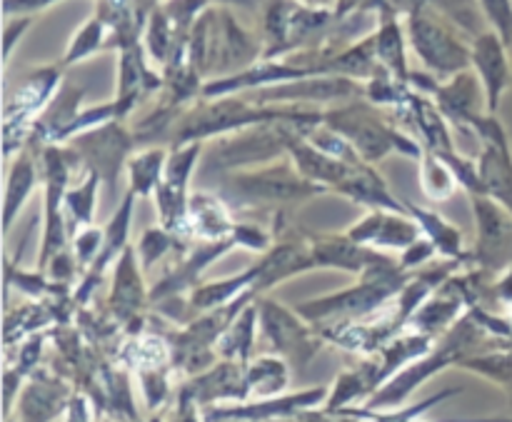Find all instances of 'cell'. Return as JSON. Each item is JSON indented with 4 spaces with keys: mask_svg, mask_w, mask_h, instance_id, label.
Masks as SVG:
<instances>
[{
    "mask_svg": "<svg viewBox=\"0 0 512 422\" xmlns=\"http://www.w3.org/2000/svg\"><path fill=\"white\" fill-rule=\"evenodd\" d=\"M103 238H105V230L93 228H80V233L75 235V263L83 265V268H90L95 263V258L100 255V248H103Z\"/></svg>",
    "mask_w": 512,
    "mask_h": 422,
    "instance_id": "cell-40",
    "label": "cell"
},
{
    "mask_svg": "<svg viewBox=\"0 0 512 422\" xmlns=\"http://www.w3.org/2000/svg\"><path fill=\"white\" fill-rule=\"evenodd\" d=\"M148 422H160V418H150Z\"/></svg>",
    "mask_w": 512,
    "mask_h": 422,
    "instance_id": "cell-50",
    "label": "cell"
},
{
    "mask_svg": "<svg viewBox=\"0 0 512 422\" xmlns=\"http://www.w3.org/2000/svg\"><path fill=\"white\" fill-rule=\"evenodd\" d=\"M438 100H440V113L448 115L453 123L473 125L475 118H480L478 88H475V80L470 78L455 80L450 88L438 90Z\"/></svg>",
    "mask_w": 512,
    "mask_h": 422,
    "instance_id": "cell-34",
    "label": "cell"
},
{
    "mask_svg": "<svg viewBox=\"0 0 512 422\" xmlns=\"http://www.w3.org/2000/svg\"><path fill=\"white\" fill-rule=\"evenodd\" d=\"M100 38H103V23H100V20H90V23L85 25L78 35H75L65 63H73V60H80V58H85V55L93 53V50L100 45Z\"/></svg>",
    "mask_w": 512,
    "mask_h": 422,
    "instance_id": "cell-42",
    "label": "cell"
},
{
    "mask_svg": "<svg viewBox=\"0 0 512 422\" xmlns=\"http://www.w3.org/2000/svg\"><path fill=\"white\" fill-rule=\"evenodd\" d=\"M275 422H360L355 418L350 410H315V408H308V410H300V413L290 415V418H283V420H275Z\"/></svg>",
    "mask_w": 512,
    "mask_h": 422,
    "instance_id": "cell-44",
    "label": "cell"
},
{
    "mask_svg": "<svg viewBox=\"0 0 512 422\" xmlns=\"http://www.w3.org/2000/svg\"><path fill=\"white\" fill-rule=\"evenodd\" d=\"M435 253H438V248H435L433 240L430 238L415 240V243L410 245V248H405L403 255H400V268H403L405 273H410V270H415V268H420V265L428 263Z\"/></svg>",
    "mask_w": 512,
    "mask_h": 422,
    "instance_id": "cell-43",
    "label": "cell"
},
{
    "mask_svg": "<svg viewBox=\"0 0 512 422\" xmlns=\"http://www.w3.org/2000/svg\"><path fill=\"white\" fill-rule=\"evenodd\" d=\"M460 368L478 373L483 378L493 380V383L512 388V350H498V353L473 355V358L460 360Z\"/></svg>",
    "mask_w": 512,
    "mask_h": 422,
    "instance_id": "cell-36",
    "label": "cell"
},
{
    "mask_svg": "<svg viewBox=\"0 0 512 422\" xmlns=\"http://www.w3.org/2000/svg\"><path fill=\"white\" fill-rule=\"evenodd\" d=\"M168 158H170V150L165 148H148L130 155L128 160L130 193L140 195V198H150V195H155V188H158V183L165 175Z\"/></svg>",
    "mask_w": 512,
    "mask_h": 422,
    "instance_id": "cell-30",
    "label": "cell"
},
{
    "mask_svg": "<svg viewBox=\"0 0 512 422\" xmlns=\"http://www.w3.org/2000/svg\"><path fill=\"white\" fill-rule=\"evenodd\" d=\"M470 200H473V213L478 220V253L485 263H490L512 238V213L495 203L490 195L478 193L470 195Z\"/></svg>",
    "mask_w": 512,
    "mask_h": 422,
    "instance_id": "cell-20",
    "label": "cell"
},
{
    "mask_svg": "<svg viewBox=\"0 0 512 422\" xmlns=\"http://www.w3.org/2000/svg\"><path fill=\"white\" fill-rule=\"evenodd\" d=\"M420 185H423L425 198L433 200V203H443L455 193L460 183L450 165L443 160V155L438 150L425 148L423 158H420Z\"/></svg>",
    "mask_w": 512,
    "mask_h": 422,
    "instance_id": "cell-33",
    "label": "cell"
},
{
    "mask_svg": "<svg viewBox=\"0 0 512 422\" xmlns=\"http://www.w3.org/2000/svg\"><path fill=\"white\" fill-rule=\"evenodd\" d=\"M493 295L498 303H505V305H512V265L508 270H505L503 275L498 278V283L493 285Z\"/></svg>",
    "mask_w": 512,
    "mask_h": 422,
    "instance_id": "cell-47",
    "label": "cell"
},
{
    "mask_svg": "<svg viewBox=\"0 0 512 422\" xmlns=\"http://www.w3.org/2000/svg\"><path fill=\"white\" fill-rule=\"evenodd\" d=\"M53 0H8V10H35L45 8Z\"/></svg>",
    "mask_w": 512,
    "mask_h": 422,
    "instance_id": "cell-48",
    "label": "cell"
},
{
    "mask_svg": "<svg viewBox=\"0 0 512 422\" xmlns=\"http://www.w3.org/2000/svg\"><path fill=\"white\" fill-rule=\"evenodd\" d=\"M140 388H143V398L145 403H148V408L158 410L160 405H165L170 393L168 368L140 370Z\"/></svg>",
    "mask_w": 512,
    "mask_h": 422,
    "instance_id": "cell-39",
    "label": "cell"
},
{
    "mask_svg": "<svg viewBox=\"0 0 512 422\" xmlns=\"http://www.w3.org/2000/svg\"><path fill=\"white\" fill-rule=\"evenodd\" d=\"M315 268L310 243H278L265 253V258L258 263V280L253 285L255 295H263L273 285L293 278V275L308 273Z\"/></svg>",
    "mask_w": 512,
    "mask_h": 422,
    "instance_id": "cell-18",
    "label": "cell"
},
{
    "mask_svg": "<svg viewBox=\"0 0 512 422\" xmlns=\"http://www.w3.org/2000/svg\"><path fill=\"white\" fill-rule=\"evenodd\" d=\"M415 45L418 53L428 60L433 68H463V50L455 48L448 35L440 33L438 28L428 23H415Z\"/></svg>",
    "mask_w": 512,
    "mask_h": 422,
    "instance_id": "cell-32",
    "label": "cell"
},
{
    "mask_svg": "<svg viewBox=\"0 0 512 422\" xmlns=\"http://www.w3.org/2000/svg\"><path fill=\"white\" fill-rule=\"evenodd\" d=\"M468 422H512V418H485V420H468Z\"/></svg>",
    "mask_w": 512,
    "mask_h": 422,
    "instance_id": "cell-49",
    "label": "cell"
},
{
    "mask_svg": "<svg viewBox=\"0 0 512 422\" xmlns=\"http://www.w3.org/2000/svg\"><path fill=\"white\" fill-rule=\"evenodd\" d=\"M73 150L80 163H85V170H93L100 175L108 190L113 193L118 175L123 165H128V153L133 150V135L125 133L120 125L108 123L103 128L88 130L73 140Z\"/></svg>",
    "mask_w": 512,
    "mask_h": 422,
    "instance_id": "cell-9",
    "label": "cell"
},
{
    "mask_svg": "<svg viewBox=\"0 0 512 422\" xmlns=\"http://www.w3.org/2000/svg\"><path fill=\"white\" fill-rule=\"evenodd\" d=\"M70 388L60 378L35 370L23 395H18V422H50L70 408Z\"/></svg>",
    "mask_w": 512,
    "mask_h": 422,
    "instance_id": "cell-15",
    "label": "cell"
},
{
    "mask_svg": "<svg viewBox=\"0 0 512 422\" xmlns=\"http://www.w3.org/2000/svg\"><path fill=\"white\" fill-rule=\"evenodd\" d=\"M223 422H230V420H223Z\"/></svg>",
    "mask_w": 512,
    "mask_h": 422,
    "instance_id": "cell-51",
    "label": "cell"
},
{
    "mask_svg": "<svg viewBox=\"0 0 512 422\" xmlns=\"http://www.w3.org/2000/svg\"><path fill=\"white\" fill-rule=\"evenodd\" d=\"M473 128L478 130V138L483 140V153L478 158L480 183H483V195H490L495 203L503 205L512 213V150L508 143L503 123L488 118H475Z\"/></svg>",
    "mask_w": 512,
    "mask_h": 422,
    "instance_id": "cell-8",
    "label": "cell"
},
{
    "mask_svg": "<svg viewBox=\"0 0 512 422\" xmlns=\"http://www.w3.org/2000/svg\"><path fill=\"white\" fill-rule=\"evenodd\" d=\"M80 163L73 148L48 145L43 148V180H45V233L40 248L38 265L48 268L50 260L65 250L68 228H65V193H68L70 168Z\"/></svg>",
    "mask_w": 512,
    "mask_h": 422,
    "instance_id": "cell-4",
    "label": "cell"
},
{
    "mask_svg": "<svg viewBox=\"0 0 512 422\" xmlns=\"http://www.w3.org/2000/svg\"><path fill=\"white\" fill-rule=\"evenodd\" d=\"M475 65H478L480 78H483L485 93H488V108L490 115H493L510 83L508 58H505L503 43L495 35H483L478 40V45H475Z\"/></svg>",
    "mask_w": 512,
    "mask_h": 422,
    "instance_id": "cell-23",
    "label": "cell"
},
{
    "mask_svg": "<svg viewBox=\"0 0 512 422\" xmlns=\"http://www.w3.org/2000/svg\"><path fill=\"white\" fill-rule=\"evenodd\" d=\"M173 422H200L198 405H195L190 398H185V395L178 393V410H175Z\"/></svg>",
    "mask_w": 512,
    "mask_h": 422,
    "instance_id": "cell-46",
    "label": "cell"
},
{
    "mask_svg": "<svg viewBox=\"0 0 512 422\" xmlns=\"http://www.w3.org/2000/svg\"><path fill=\"white\" fill-rule=\"evenodd\" d=\"M203 145L185 143L170 150L168 165H165L163 180L155 188V205H158L163 228L170 233L185 235V215H188V183L193 178L195 163H198Z\"/></svg>",
    "mask_w": 512,
    "mask_h": 422,
    "instance_id": "cell-6",
    "label": "cell"
},
{
    "mask_svg": "<svg viewBox=\"0 0 512 422\" xmlns=\"http://www.w3.org/2000/svg\"><path fill=\"white\" fill-rule=\"evenodd\" d=\"M175 238H178V235L170 233L168 228L145 230L143 238H140V243L135 245V250H138V255H140V265H143L145 270L153 268L160 258H165V255L173 250Z\"/></svg>",
    "mask_w": 512,
    "mask_h": 422,
    "instance_id": "cell-38",
    "label": "cell"
},
{
    "mask_svg": "<svg viewBox=\"0 0 512 422\" xmlns=\"http://www.w3.org/2000/svg\"><path fill=\"white\" fill-rule=\"evenodd\" d=\"M328 388H310L303 393L278 395V398L265 400H245V403L233 405V408H208L203 413L205 422H275L290 418L300 410L318 408L323 400H328Z\"/></svg>",
    "mask_w": 512,
    "mask_h": 422,
    "instance_id": "cell-10",
    "label": "cell"
},
{
    "mask_svg": "<svg viewBox=\"0 0 512 422\" xmlns=\"http://www.w3.org/2000/svg\"><path fill=\"white\" fill-rule=\"evenodd\" d=\"M408 213L418 220L420 230L425 233V238L433 240V245L438 248V253L448 260H468L463 253V235L458 228L448 223L445 218H440L438 213H430V210L420 208L415 203H405Z\"/></svg>",
    "mask_w": 512,
    "mask_h": 422,
    "instance_id": "cell-29",
    "label": "cell"
},
{
    "mask_svg": "<svg viewBox=\"0 0 512 422\" xmlns=\"http://www.w3.org/2000/svg\"><path fill=\"white\" fill-rule=\"evenodd\" d=\"M420 225L410 213L370 210L363 220L348 230L350 238L373 250H405L420 240Z\"/></svg>",
    "mask_w": 512,
    "mask_h": 422,
    "instance_id": "cell-11",
    "label": "cell"
},
{
    "mask_svg": "<svg viewBox=\"0 0 512 422\" xmlns=\"http://www.w3.org/2000/svg\"><path fill=\"white\" fill-rule=\"evenodd\" d=\"M290 125H298V123L258 125V130L238 133L235 138L223 140V143L210 153L208 168L230 170V168H238V165L258 163V160L263 163V160L275 158V155L288 153L293 140L303 135V130L290 133Z\"/></svg>",
    "mask_w": 512,
    "mask_h": 422,
    "instance_id": "cell-7",
    "label": "cell"
},
{
    "mask_svg": "<svg viewBox=\"0 0 512 422\" xmlns=\"http://www.w3.org/2000/svg\"><path fill=\"white\" fill-rule=\"evenodd\" d=\"M460 390L458 388H453V390H443V393L440 395H433V398H428V400H423V403H415V405H410V408H395V410H383V413H373V410H353V408H345V410H350V413L355 415V418L358 420H365V422H415V420H420L423 418L425 413H428L430 408H433V405H438V403H443V400H448V398H453V395H458Z\"/></svg>",
    "mask_w": 512,
    "mask_h": 422,
    "instance_id": "cell-37",
    "label": "cell"
},
{
    "mask_svg": "<svg viewBox=\"0 0 512 422\" xmlns=\"http://www.w3.org/2000/svg\"><path fill=\"white\" fill-rule=\"evenodd\" d=\"M235 248L233 238L225 240H200L198 248L183 260V263L175 265L163 280H158L153 290H150V303H165L170 298H180L185 290L198 288V278L215 263L218 258H223L225 253Z\"/></svg>",
    "mask_w": 512,
    "mask_h": 422,
    "instance_id": "cell-13",
    "label": "cell"
},
{
    "mask_svg": "<svg viewBox=\"0 0 512 422\" xmlns=\"http://www.w3.org/2000/svg\"><path fill=\"white\" fill-rule=\"evenodd\" d=\"M433 353V338L423 333L410 335H395L393 340L378 350V385H385L395 373L405 368V365L415 363V360L425 358Z\"/></svg>",
    "mask_w": 512,
    "mask_h": 422,
    "instance_id": "cell-25",
    "label": "cell"
},
{
    "mask_svg": "<svg viewBox=\"0 0 512 422\" xmlns=\"http://www.w3.org/2000/svg\"><path fill=\"white\" fill-rule=\"evenodd\" d=\"M378 388V358L365 360L358 368L345 370L343 375H338L335 385L330 388L328 400H325V410L338 413V410H345L348 405L358 403V400L368 403Z\"/></svg>",
    "mask_w": 512,
    "mask_h": 422,
    "instance_id": "cell-24",
    "label": "cell"
},
{
    "mask_svg": "<svg viewBox=\"0 0 512 422\" xmlns=\"http://www.w3.org/2000/svg\"><path fill=\"white\" fill-rule=\"evenodd\" d=\"M135 255H138V250H135L133 245H128L125 253L118 258V263H115L113 290H110V310H113L118 323H130V320L138 318L140 308H143L145 303L143 278H140V268L138 263H135Z\"/></svg>",
    "mask_w": 512,
    "mask_h": 422,
    "instance_id": "cell-19",
    "label": "cell"
},
{
    "mask_svg": "<svg viewBox=\"0 0 512 422\" xmlns=\"http://www.w3.org/2000/svg\"><path fill=\"white\" fill-rule=\"evenodd\" d=\"M230 238L235 240V245L253 250V253H268L273 248V235L253 223H235Z\"/></svg>",
    "mask_w": 512,
    "mask_h": 422,
    "instance_id": "cell-41",
    "label": "cell"
},
{
    "mask_svg": "<svg viewBox=\"0 0 512 422\" xmlns=\"http://www.w3.org/2000/svg\"><path fill=\"white\" fill-rule=\"evenodd\" d=\"M258 300L250 303L238 318L233 320L228 330L223 333V338L218 340V355L223 360H235V363H250V353H253L255 343V325H258Z\"/></svg>",
    "mask_w": 512,
    "mask_h": 422,
    "instance_id": "cell-28",
    "label": "cell"
},
{
    "mask_svg": "<svg viewBox=\"0 0 512 422\" xmlns=\"http://www.w3.org/2000/svg\"><path fill=\"white\" fill-rule=\"evenodd\" d=\"M410 278L413 275L400 268V260H388V263L365 270L363 280L355 288L303 303L298 313L308 323L323 325V328L335 323H348V320L370 318L380 308H385L395 295H400V290L408 285Z\"/></svg>",
    "mask_w": 512,
    "mask_h": 422,
    "instance_id": "cell-1",
    "label": "cell"
},
{
    "mask_svg": "<svg viewBox=\"0 0 512 422\" xmlns=\"http://www.w3.org/2000/svg\"><path fill=\"white\" fill-rule=\"evenodd\" d=\"M310 253H313L315 268H340L358 275H363L365 270L373 268V265L393 260L388 258V255L380 253V250L355 243L348 233L315 235V238H310Z\"/></svg>",
    "mask_w": 512,
    "mask_h": 422,
    "instance_id": "cell-14",
    "label": "cell"
},
{
    "mask_svg": "<svg viewBox=\"0 0 512 422\" xmlns=\"http://www.w3.org/2000/svg\"><path fill=\"white\" fill-rule=\"evenodd\" d=\"M43 343H45V335H40V333H35L33 338L28 340V343L23 345V348H20V353H18V373L23 375H33L35 373V365H38V360H40V353H43Z\"/></svg>",
    "mask_w": 512,
    "mask_h": 422,
    "instance_id": "cell-45",
    "label": "cell"
},
{
    "mask_svg": "<svg viewBox=\"0 0 512 422\" xmlns=\"http://www.w3.org/2000/svg\"><path fill=\"white\" fill-rule=\"evenodd\" d=\"M245 368L248 365L235 363V360H220L205 373L195 375L180 388V395L193 400L198 408H210L220 400H235L245 403L248 400V388H245Z\"/></svg>",
    "mask_w": 512,
    "mask_h": 422,
    "instance_id": "cell-12",
    "label": "cell"
},
{
    "mask_svg": "<svg viewBox=\"0 0 512 422\" xmlns=\"http://www.w3.org/2000/svg\"><path fill=\"white\" fill-rule=\"evenodd\" d=\"M135 198H138V195H135V193L125 195L123 205H120V208L115 210L113 218H110V223L105 225L103 248H100V255H98V258H95V263L90 265L88 273H85L83 288H80L78 295H75V300H78V303H85V300L90 298V293H93L95 283H98L100 275L105 273V268H108L110 263H115V258H120V255L125 253V248H128L130 218H133Z\"/></svg>",
    "mask_w": 512,
    "mask_h": 422,
    "instance_id": "cell-17",
    "label": "cell"
},
{
    "mask_svg": "<svg viewBox=\"0 0 512 422\" xmlns=\"http://www.w3.org/2000/svg\"><path fill=\"white\" fill-rule=\"evenodd\" d=\"M290 383L288 360L280 355H265V358L253 360L245 368V388H248V400L278 398L285 393Z\"/></svg>",
    "mask_w": 512,
    "mask_h": 422,
    "instance_id": "cell-27",
    "label": "cell"
},
{
    "mask_svg": "<svg viewBox=\"0 0 512 422\" xmlns=\"http://www.w3.org/2000/svg\"><path fill=\"white\" fill-rule=\"evenodd\" d=\"M235 220L230 215V203L220 193H190L188 215H185V235L198 240H225L233 235Z\"/></svg>",
    "mask_w": 512,
    "mask_h": 422,
    "instance_id": "cell-16",
    "label": "cell"
},
{
    "mask_svg": "<svg viewBox=\"0 0 512 422\" xmlns=\"http://www.w3.org/2000/svg\"><path fill=\"white\" fill-rule=\"evenodd\" d=\"M258 318L260 330L275 353L298 368H305L323 348V335L313 333V328L303 323L305 318L298 310L293 313L275 300L258 298Z\"/></svg>",
    "mask_w": 512,
    "mask_h": 422,
    "instance_id": "cell-5",
    "label": "cell"
},
{
    "mask_svg": "<svg viewBox=\"0 0 512 422\" xmlns=\"http://www.w3.org/2000/svg\"><path fill=\"white\" fill-rule=\"evenodd\" d=\"M288 153L290 158H293L295 168H298L305 178L333 190L338 188V185L348 178L350 170L355 168V165L343 163V160L330 158V155H325L323 150H318L315 145H310L308 140L303 138H295Z\"/></svg>",
    "mask_w": 512,
    "mask_h": 422,
    "instance_id": "cell-22",
    "label": "cell"
},
{
    "mask_svg": "<svg viewBox=\"0 0 512 422\" xmlns=\"http://www.w3.org/2000/svg\"><path fill=\"white\" fill-rule=\"evenodd\" d=\"M335 190H338L340 195H345V198L368 205V208L373 210H395V213H408V208L400 205V200L390 193L385 180L375 173L370 163L355 165V168L348 173V178H345Z\"/></svg>",
    "mask_w": 512,
    "mask_h": 422,
    "instance_id": "cell-21",
    "label": "cell"
},
{
    "mask_svg": "<svg viewBox=\"0 0 512 422\" xmlns=\"http://www.w3.org/2000/svg\"><path fill=\"white\" fill-rule=\"evenodd\" d=\"M255 280H258V265L248 268L245 273L233 275V278L218 280V283H205L198 285V288L190 290L188 308L193 313H210V310H218L223 305H230L233 300H238L240 295L253 290Z\"/></svg>",
    "mask_w": 512,
    "mask_h": 422,
    "instance_id": "cell-26",
    "label": "cell"
},
{
    "mask_svg": "<svg viewBox=\"0 0 512 422\" xmlns=\"http://www.w3.org/2000/svg\"><path fill=\"white\" fill-rule=\"evenodd\" d=\"M325 185L305 178L295 165H273L253 173H235L225 180L223 190H218L230 205L250 208V205H280L298 203V200L315 198L325 193Z\"/></svg>",
    "mask_w": 512,
    "mask_h": 422,
    "instance_id": "cell-2",
    "label": "cell"
},
{
    "mask_svg": "<svg viewBox=\"0 0 512 422\" xmlns=\"http://www.w3.org/2000/svg\"><path fill=\"white\" fill-rule=\"evenodd\" d=\"M103 183L98 173L93 170H85V180L78 183L75 188H70L65 193V210H68L70 220L78 223L80 228H88L93 225L95 218V198H98V185Z\"/></svg>",
    "mask_w": 512,
    "mask_h": 422,
    "instance_id": "cell-35",
    "label": "cell"
},
{
    "mask_svg": "<svg viewBox=\"0 0 512 422\" xmlns=\"http://www.w3.org/2000/svg\"><path fill=\"white\" fill-rule=\"evenodd\" d=\"M323 120L353 143V148L358 150V155L365 163H375V160L385 158L390 153H403L408 158L420 160L425 153V148H420L415 140L405 138L395 128L380 123L370 110H363L360 105L333 110V113L323 115Z\"/></svg>",
    "mask_w": 512,
    "mask_h": 422,
    "instance_id": "cell-3",
    "label": "cell"
},
{
    "mask_svg": "<svg viewBox=\"0 0 512 422\" xmlns=\"http://www.w3.org/2000/svg\"><path fill=\"white\" fill-rule=\"evenodd\" d=\"M33 188H35L33 158H30L28 153H23L18 160H15L13 168H10L8 185H5V208H3L5 233H10V228L15 225V218L20 215L23 205L28 203Z\"/></svg>",
    "mask_w": 512,
    "mask_h": 422,
    "instance_id": "cell-31",
    "label": "cell"
}]
</instances>
